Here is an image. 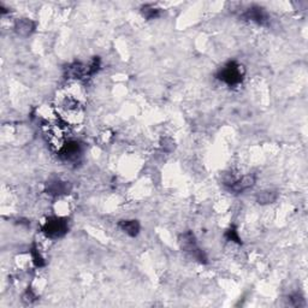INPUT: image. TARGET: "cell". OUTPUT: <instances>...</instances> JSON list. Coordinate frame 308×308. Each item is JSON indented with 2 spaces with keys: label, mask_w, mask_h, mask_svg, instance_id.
<instances>
[{
  "label": "cell",
  "mask_w": 308,
  "mask_h": 308,
  "mask_svg": "<svg viewBox=\"0 0 308 308\" xmlns=\"http://www.w3.org/2000/svg\"><path fill=\"white\" fill-rule=\"evenodd\" d=\"M244 76V69L242 65L237 64L236 62H230L223 66L217 74V78L225 82L229 86H236L241 83Z\"/></svg>",
  "instance_id": "6da1fadb"
},
{
  "label": "cell",
  "mask_w": 308,
  "mask_h": 308,
  "mask_svg": "<svg viewBox=\"0 0 308 308\" xmlns=\"http://www.w3.org/2000/svg\"><path fill=\"white\" fill-rule=\"evenodd\" d=\"M179 242H180V248H182L183 251L189 253L190 256L195 257V259L199 260L200 262H206L207 259H206L205 254H204V252L198 247L195 236H194V233L192 232V231H185V232H183L182 235L180 236Z\"/></svg>",
  "instance_id": "7a4b0ae2"
},
{
  "label": "cell",
  "mask_w": 308,
  "mask_h": 308,
  "mask_svg": "<svg viewBox=\"0 0 308 308\" xmlns=\"http://www.w3.org/2000/svg\"><path fill=\"white\" fill-rule=\"evenodd\" d=\"M100 59L94 58L89 64H82V63H74L66 69V76L70 78H83L86 76H90L99 70Z\"/></svg>",
  "instance_id": "3957f363"
},
{
  "label": "cell",
  "mask_w": 308,
  "mask_h": 308,
  "mask_svg": "<svg viewBox=\"0 0 308 308\" xmlns=\"http://www.w3.org/2000/svg\"><path fill=\"white\" fill-rule=\"evenodd\" d=\"M42 232L50 238H60L68 232V223L59 217H52L46 220L42 227Z\"/></svg>",
  "instance_id": "277c9868"
},
{
  "label": "cell",
  "mask_w": 308,
  "mask_h": 308,
  "mask_svg": "<svg viewBox=\"0 0 308 308\" xmlns=\"http://www.w3.org/2000/svg\"><path fill=\"white\" fill-rule=\"evenodd\" d=\"M242 18L247 21H252V22L257 23L260 26H267L270 22V17L267 12L260 6H252L247 9L243 12Z\"/></svg>",
  "instance_id": "5b68a950"
},
{
  "label": "cell",
  "mask_w": 308,
  "mask_h": 308,
  "mask_svg": "<svg viewBox=\"0 0 308 308\" xmlns=\"http://www.w3.org/2000/svg\"><path fill=\"white\" fill-rule=\"evenodd\" d=\"M71 190L70 182L62 180H52L47 182L46 184V192L50 195H64V194H69Z\"/></svg>",
  "instance_id": "8992f818"
},
{
  "label": "cell",
  "mask_w": 308,
  "mask_h": 308,
  "mask_svg": "<svg viewBox=\"0 0 308 308\" xmlns=\"http://www.w3.org/2000/svg\"><path fill=\"white\" fill-rule=\"evenodd\" d=\"M81 154V145L75 141L65 143L59 151V156L63 160H75Z\"/></svg>",
  "instance_id": "52a82bcc"
},
{
  "label": "cell",
  "mask_w": 308,
  "mask_h": 308,
  "mask_svg": "<svg viewBox=\"0 0 308 308\" xmlns=\"http://www.w3.org/2000/svg\"><path fill=\"white\" fill-rule=\"evenodd\" d=\"M257 182V177L254 175H246L242 179L236 180L231 184L230 189L235 193H242L244 190L249 189V188L254 187Z\"/></svg>",
  "instance_id": "ba28073f"
},
{
  "label": "cell",
  "mask_w": 308,
  "mask_h": 308,
  "mask_svg": "<svg viewBox=\"0 0 308 308\" xmlns=\"http://www.w3.org/2000/svg\"><path fill=\"white\" fill-rule=\"evenodd\" d=\"M34 29H35V23L31 20H29V18H21V20L16 21L15 23L16 33L21 36L30 35L34 31Z\"/></svg>",
  "instance_id": "9c48e42d"
},
{
  "label": "cell",
  "mask_w": 308,
  "mask_h": 308,
  "mask_svg": "<svg viewBox=\"0 0 308 308\" xmlns=\"http://www.w3.org/2000/svg\"><path fill=\"white\" fill-rule=\"evenodd\" d=\"M118 227L121 228L127 235L131 236V237L137 236V233L140 232V229H141L140 223L137 222V220H121V222L118 223Z\"/></svg>",
  "instance_id": "30bf717a"
},
{
  "label": "cell",
  "mask_w": 308,
  "mask_h": 308,
  "mask_svg": "<svg viewBox=\"0 0 308 308\" xmlns=\"http://www.w3.org/2000/svg\"><path fill=\"white\" fill-rule=\"evenodd\" d=\"M277 198L278 194L275 190H264L257 195V203L260 205H269V204L275 203Z\"/></svg>",
  "instance_id": "8fae6325"
},
{
  "label": "cell",
  "mask_w": 308,
  "mask_h": 308,
  "mask_svg": "<svg viewBox=\"0 0 308 308\" xmlns=\"http://www.w3.org/2000/svg\"><path fill=\"white\" fill-rule=\"evenodd\" d=\"M141 13L145 18L147 20H153V18H156L160 16V9L155 7L154 5H145V6L141 7Z\"/></svg>",
  "instance_id": "7c38bea8"
},
{
  "label": "cell",
  "mask_w": 308,
  "mask_h": 308,
  "mask_svg": "<svg viewBox=\"0 0 308 308\" xmlns=\"http://www.w3.org/2000/svg\"><path fill=\"white\" fill-rule=\"evenodd\" d=\"M289 305L290 306H294V307H297V306H304L305 302H304V299H302L301 296L299 295V294H294V295L289 296Z\"/></svg>",
  "instance_id": "4fadbf2b"
},
{
  "label": "cell",
  "mask_w": 308,
  "mask_h": 308,
  "mask_svg": "<svg viewBox=\"0 0 308 308\" xmlns=\"http://www.w3.org/2000/svg\"><path fill=\"white\" fill-rule=\"evenodd\" d=\"M31 254H33V260H34V262H35L36 266H39V267L40 266H44V265H45L44 259H42L41 256H40L39 251L35 248V247H34V248L31 249Z\"/></svg>",
  "instance_id": "5bb4252c"
},
{
  "label": "cell",
  "mask_w": 308,
  "mask_h": 308,
  "mask_svg": "<svg viewBox=\"0 0 308 308\" xmlns=\"http://www.w3.org/2000/svg\"><path fill=\"white\" fill-rule=\"evenodd\" d=\"M225 236H227V238L229 241H233V242L241 243V240H240V237H238L237 231H236L235 229H229V230H228L227 233H225Z\"/></svg>",
  "instance_id": "9a60e30c"
},
{
  "label": "cell",
  "mask_w": 308,
  "mask_h": 308,
  "mask_svg": "<svg viewBox=\"0 0 308 308\" xmlns=\"http://www.w3.org/2000/svg\"><path fill=\"white\" fill-rule=\"evenodd\" d=\"M35 300H36V296L34 295L31 290L26 291V293L25 294V296H23V301H25L26 304H31V302H34Z\"/></svg>",
  "instance_id": "2e32d148"
}]
</instances>
